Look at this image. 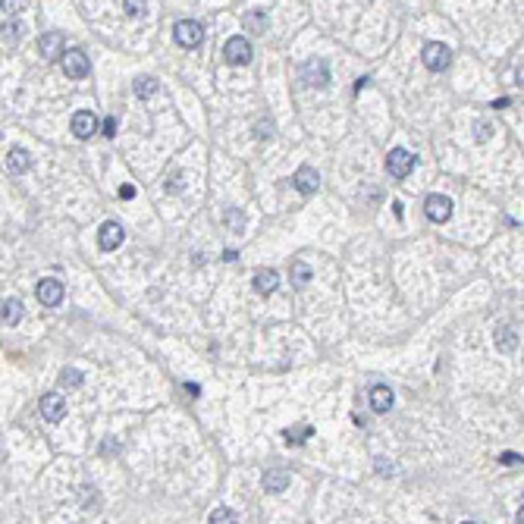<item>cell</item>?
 Instances as JSON below:
<instances>
[{"label":"cell","mask_w":524,"mask_h":524,"mask_svg":"<svg viewBox=\"0 0 524 524\" xmlns=\"http://www.w3.org/2000/svg\"><path fill=\"white\" fill-rule=\"evenodd\" d=\"M421 60H424V67H427L430 73H443V69L449 67L452 51L443 45V41H430V45H424Z\"/></svg>","instance_id":"cell-1"},{"label":"cell","mask_w":524,"mask_h":524,"mask_svg":"<svg viewBox=\"0 0 524 524\" xmlns=\"http://www.w3.org/2000/svg\"><path fill=\"white\" fill-rule=\"evenodd\" d=\"M412 170H414V154L412 151L392 148L390 154H386V173H390L392 179H405Z\"/></svg>","instance_id":"cell-2"},{"label":"cell","mask_w":524,"mask_h":524,"mask_svg":"<svg viewBox=\"0 0 524 524\" xmlns=\"http://www.w3.org/2000/svg\"><path fill=\"white\" fill-rule=\"evenodd\" d=\"M60 63H63V73H67L69 79H85V75L91 73L88 57H85V51H79V47H73V51H63Z\"/></svg>","instance_id":"cell-3"},{"label":"cell","mask_w":524,"mask_h":524,"mask_svg":"<svg viewBox=\"0 0 524 524\" xmlns=\"http://www.w3.org/2000/svg\"><path fill=\"white\" fill-rule=\"evenodd\" d=\"M173 38H176V45H182V47H198L201 38H204V29H201V23H195V19H179V23L173 25Z\"/></svg>","instance_id":"cell-4"},{"label":"cell","mask_w":524,"mask_h":524,"mask_svg":"<svg viewBox=\"0 0 524 524\" xmlns=\"http://www.w3.org/2000/svg\"><path fill=\"white\" fill-rule=\"evenodd\" d=\"M38 408H41V418L51 421V424H60L67 418V399H63L60 392H45L41 402H38Z\"/></svg>","instance_id":"cell-5"},{"label":"cell","mask_w":524,"mask_h":524,"mask_svg":"<svg viewBox=\"0 0 524 524\" xmlns=\"http://www.w3.org/2000/svg\"><path fill=\"white\" fill-rule=\"evenodd\" d=\"M223 57H226L229 67H245V63H251V45L242 35L229 38L226 47H223Z\"/></svg>","instance_id":"cell-6"},{"label":"cell","mask_w":524,"mask_h":524,"mask_svg":"<svg viewBox=\"0 0 524 524\" xmlns=\"http://www.w3.org/2000/svg\"><path fill=\"white\" fill-rule=\"evenodd\" d=\"M35 296H38V302L45 305V308H57L60 302H63V283L60 280H41L38 283V289H35Z\"/></svg>","instance_id":"cell-7"},{"label":"cell","mask_w":524,"mask_h":524,"mask_svg":"<svg viewBox=\"0 0 524 524\" xmlns=\"http://www.w3.org/2000/svg\"><path fill=\"white\" fill-rule=\"evenodd\" d=\"M424 214H427L433 223H446L452 217V201L446 198V195H427V201H424Z\"/></svg>","instance_id":"cell-8"},{"label":"cell","mask_w":524,"mask_h":524,"mask_svg":"<svg viewBox=\"0 0 524 524\" xmlns=\"http://www.w3.org/2000/svg\"><path fill=\"white\" fill-rule=\"evenodd\" d=\"M292 185H296V189H298L302 195H314V192L320 189V176H318V170H314V167H308V163H305V167H298L296 176H292Z\"/></svg>","instance_id":"cell-9"},{"label":"cell","mask_w":524,"mask_h":524,"mask_svg":"<svg viewBox=\"0 0 524 524\" xmlns=\"http://www.w3.org/2000/svg\"><path fill=\"white\" fill-rule=\"evenodd\" d=\"M69 126H73L75 139L85 141V139H91V135L97 132V117L91 110H79V113H73V123H69Z\"/></svg>","instance_id":"cell-10"},{"label":"cell","mask_w":524,"mask_h":524,"mask_svg":"<svg viewBox=\"0 0 524 524\" xmlns=\"http://www.w3.org/2000/svg\"><path fill=\"white\" fill-rule=\"evenodd\" d=\"M97 245H101L104 251H117L119 245H123V226H119L117 220H107L101 226V233H97Z\"/></svg>","instance_id":"cell-11"},{"label":"cell","mask_w":524,"mask_h":524,"mask_svg":"<svg viewBox=\"0 0 524 524\" xmlns=\"http://www.w3.org/2000/svg\"><path fill=\"white\" fill-rule=\"evenodd\" d=\"M63 35L60 32H47V35H41V41H38V51H41V57L45 60H60L63 57Z\"/></svg>","instance_id":"cell-12"},{"label":"cell","mask_w":524,"mask_h":524,"mask_svg":"<svg viewBox=\"0 0 524 524\" xmlns=\"http://www.w3.org/2000/svg\"><path fill=\"white\" fill-rule=\"evenodd\" d=\"M302 79L308 82L311 88H324L326 82H330V73H326V63H324V60H311L308 67L302 69Z\"/></svg>","instance_id":"cell-13"},{"label":"cell","mask_w":524,"mask_h":524,"mask_svg":"<svg viewBox=\"0 0 524 524\" xmlns=\"http://www.w3.org/2000/svg\"><path fill=\"white\" fill-rule=\"evenodd\" d=\"M276 286H280V274L274 267H261L254 274V292L258 296H270V292H276Z\"/></svg>","instance_id":"cell-14"},{"label":"cell","mask_w":524,"mask_h":524,"mask_svg":"<svg viewBox=\"0 0 524 524\" xmlns=\"http://www.w3.org/2000/svg\"><path fill=\"white\" fill-rule=\"evenodd\" d=\"M368 399H370V408H374L377 414H386L392 408V390L390 386H383V383H377L374 390L368 392Z\"/></svg>","instance_id":"cell-15"},{"label":"cell","mask_w":524,"mask_h":524,"mask_svg":"<svg viewBox=\"0 0 524 524\" xmlns=\"http://www.w3.org/2000/svg\"><path fill=\"white\" fill-rule=\"evenodd\" d=\"M32 167V154L25 148H13L7 154V170L10 173H16V176H19V173H25Z\"/></svg>","instance_id":"cell-16"},{"label":"cell","mask_w":524,"mask_h":524,"mask_svg":"<svg viewBox=\"0 0 524 524\" xmlns=\"http://www.w3.org/2000/svg\"><path fill=\"white\" fill-rule=\"evenodd\" d=\"M242 25L248 32H254V35L267 32V10H248V13L242 16Z\"/></svg>","instance_id":"cell-17"},{"label":"cell","mask_w":524,"mask_h":524,"mask_svg":"<svg viewBox=\"0 0 524 524\" xmlns=\"http://www.w3.org/2000/svg\"><path fill=\"white\" fill-rule=\"evenodd\" d=\"M0 318H3V324L16 326L23 320V302H19V298H7V302H3V311H0Z\"/></svg>","instance_id":"cell-18"},{"label":"cell","mask_w":524,"mask_h":524,"mask_svg":"<svg viewBox=\"0 0 524 524\" xmlns=\"http://www.w3.org/2000/svg\"><path fill=\"white\" fill-rule=\"evenodd\" d=\"M286 484H289L286 471H267L264 474V490L267 493H280V490H286Z\"/></svg>","instance_id":"cell-19"},{"label":"cell","mask_w":524,"mask_h":524,"mask_svg":"<svg viewBox=\"0 0 524 524\" xmlns=\"http://www.w3.org/2000/svg\"><path fill=\"white\" fill-rule=\"evenodd\" d=\"M496 346H499L502 352H515V348H518V333H515V326H502V330L496 333Z\"/></svg>","instance_id":"cell-20"},{"label":"cell","mask_w":524,"mask_h":524,"mask_svg":"<svg viewBox=\"0 0 524 524\" xmlns=\"http://www.w3.org/2000/svg\"><path fill=\"white\" fill-rule=\"evenodd\" d=\"M157 88H160V85H157L154 75H139V79H135V95H139V97L157 95Z\"/></svg>","instance_id":"cell-21"},{"label":"cell","mask_w":524,"mask_h":524,"mask_svg":"<svg viewBox=\"0 0 524 524\" xmlns=\"http://www.w3.org/2000/svg\"><path fill=\"white\" fill-rule=\"evenodd\" d=\"M308 280H311V267L302 264V261H296V264H292V283H296V286H308Z\"/></svg>","instance_id":"cell-22"},{"label":"cell","mask_w":524,"mask_h":524,"mask_svg":"<svg viewBox=\"0 0 524 524\" xmlns=\"http://www.w3.org/2000/svg\"><path fill=\"white\" fill-rule=\"evenodd\" d=\"M207 524H239V518L233 509H217L214 515L207 518Z\"/></svg>","instance_id":"cell-23"},{"label":"cell","mask_w":524,"mask_h":524,"mask_svg":"<svg viewBox=\"0 0 524 524\" xmlns=\"http://www.w3.org/2000/svg\"><path fill=\"white\" fill-rule=\"evenodd\" d=\"M82 380H85V377H82L75 368H63V374H60V383L73 386V390H75V386H82Z\"/></svg>","instance_id":"cell-24"},{"label":"cell","mask_w":524,"mask_h":524,"mask_svg":"<svg viewBox=\"0 0 524 524\" xmlns=\"http://www.w3.org/2000/svg\"><path fill=\"white\" fill-rule=\"evenodd\" d=\"M179 189H182V173H179V170H173V173H170V179H167V182H163V192H170V195H176Z\"/></svg>","instance_id":"cell-25"},{"label":"cell","mask_w":524,"mask_h":524,"mask_svg":"<svg viewBox=\"0 0 524 524\" xmlns=\"http://www.w3.org/2000/svg\"><path fill=\"white\" fill-rule=\"evenodd\" d=\"M308 436H311V427H298V430L289 427L286 430V443H305Z\"/></svg>","instance_id":"cell-26"},{"label":"cell","mask_w":524,"mask_h":524,"mask_svg":"<svg viewBox=\"0 0 524 524\" xmlns=\"http://www.w3.org/2000/svg\"><path fill=\"white\" fill-rule=\"evenodd\" d=\"M226 223H229V229H236V233H242L245 217L239 214V211H226Z\"/></svg>","instance_id":"cell-27"},{"label":"cell","mask_w":524,"mask_h":524,"mask_svg":"<svg viewBox=\"0 0 524 524\" xmlns=\"http://www.w3.org/2000/svg\"><path fill=\"white\" fill-rule=\"evenodd\" d=\"M3 32H7L10 41H19V38H23V25H19V23H7V25H3Z\"/></svg>","instance_id":"cell-28"},{"label":"cell","mask_w":524,"mask_h":524,"mask_svg":"<svg viewBox=\"0 0 524 524\" xmlns=\"http://www.w3.org/2000/svg\"><path fill=\"white\" fill-rule=\"evenodd\" d=\"M104 135H107V139H113V135H117V129H119V123H117V117H107L104 119Z\"/></svg>","instance_id":"cell-29"},{"label":"cell","mask_w":524,"mask_h":524,"mask_svg":"<svg viewBox=\"0 0 524 524\" xmlns=\"http://www.w3.org/2000/svg\"><path fill=\"white\" fill-rule=\"evenodd\" d=\"M254 135H258L261 141L270 139V135H274V123H270V119H267V123H258V132H254Z\"/></svg>","instance_id":"cell-30"},{"label":"cell","mask_w":524,"mask_h":524,"mask_svg":"<svg viewBox=\"0 0 524 524\" xmlns=\"http://www.w3.org/2000/svg\"><path fill=\"white\" fill-rule=\"evenodd\" d=\"M126 7V13L129 16H145V3H132V0H129V3H123Z\"/></svg>","instance_id":"cell-31"},{"label":"cell","mask_w":524,"mask_h":524,"mask_svg":"<svg viewBox=\"0 0 524 524\" xmlns=\"http://www.w3.org/2000/svg\"><path fill=\"white\" fill-rule=\"evenodd\" d=\"M499 462L502 465H521V455H518V452H502Z\"/></svg>","instance_id":"cell-32"},{"label":"cell","mask_w":524,"mask_h":524,"mask_svg":"<svg viewBox=\"0 0 524 524\" xmlns=\"http://www.w3.org/2000/svg\"><path fill=\"white\" fill-rule=\"evenodd\" d=\"M0 7L7 10V13H19V10L25 7V3H13V0H3V3H0Z\"/></svg>","instance_id":"cell-33"},{"label":"cell","mask_w":524,"mask_h":524,"mask_svg":"<svg viewBox=\"0 0 524 524\" xmlns=\"http://www.w3.org/2000/svg\"><path fill=\"white\" fill-rule=\"evenodd\" d=\"M119 198H126V201L135 198V189H132V185H123V189H119Z\"/></svg>","instance_id":"cell-34"},{"label":"cell","mask_w":524,"mask_h":524,"mask_svg":"<svg viewBox=\"0 0 524 524\" xmlns=\"http://www.w3.org/2000/svg\"><path fill=\"white\" fill-rule=\"evenodd\" d=\"M505 107H509V101H505V97H499V101L493 104V110H505Z\"/></svg>","instance_id":"cell-35"},{"label":"cell","mask_w":524,"mask_h":524,"mask_svg":"<svg viewBox=\"0 0 524 524\" xmlns=\"http://www.w3.org/2000/svg\"><path fill=\"white\" fill-rule=\"evenodd\" d=\"M462 524H477V521H462Z\"/></svg>","instance_id":"cell-36"}]
</instances>
